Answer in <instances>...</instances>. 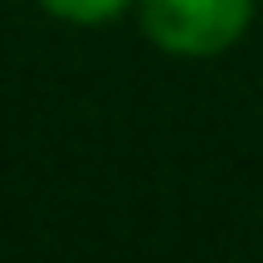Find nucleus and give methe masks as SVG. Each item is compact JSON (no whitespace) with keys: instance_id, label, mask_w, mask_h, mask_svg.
<instances>
[{"instance_id":"obj_1","label":"nucleus","mask_w":263,"mask_h":263,"mask_svg":"<svg viewBox=\"0 0 263 263\" xmlns=\"http://www.w3.org/2000/svg\"><path fill=\"white\" fill-rule=\"evenodd\" d=\"M137 29L171 59H219L254 29L258 0H137Z\"/></svg>"},{"instance_id":"obj_2","label":"nucleus","mask_w":263,"mask_h":263,"mask_svg":"<svg viewBox=\"0 0 263 263\" xmlns=\"http://www.w3.org/2000/svg\"><path fill=\"white\" fill-rule=\"evenodd\" d=\"M49 20L59 25H78V29H98V25H112V20L132 15L137 0H34Z\"/></svg>"}]
</instances>
